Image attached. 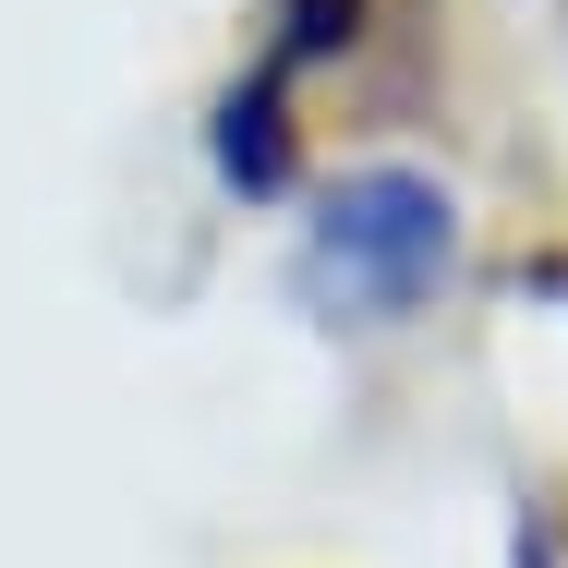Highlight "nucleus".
Listing matches in <instances>:
<instances>
[{
	"label": "nucleus",
	"instance_id": "nucleus-1",
	"mask_svg": "<svg viewBox=\"0 0 568 568\" xmlns=\"http://www.w3.org/2000/svg\"><path fill=\"white\" fill-rule=\"evenodd\" d=\"M315 266L339 303H424L448 266V194L424 170H363L315 219Z\"/></svg>",
	"mask_w": 568,
	"mask_h": 568
}]
</instances>
